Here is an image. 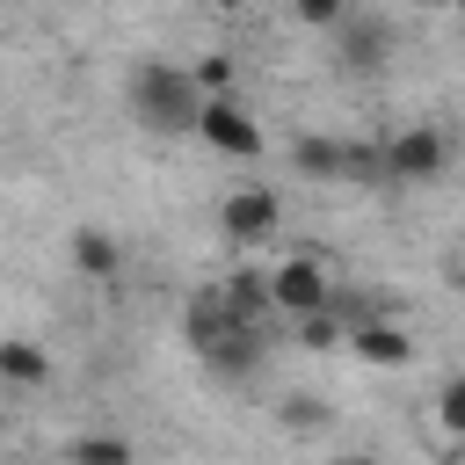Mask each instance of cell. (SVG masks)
<instances>
[{
    "mask_svg": "<svg viewBox=\"0 0 465 465\" xmlns=\"http://www.w3.org/2000/svg\"><path fill=\"white\" fill-rule=\"evenodd\" d=\"M131 116H138L145 131H160V138L196 131V116H203L196 73H182V65H167V58H138V65H131Z\"/></svg>",
    "mask_w": 465,
    "mask_h": 465,
    "instance_id": "cell-1",
    "label": "cell"
},
{
    "mask_svg": "<svg viewBox=\"0 0 465 465\" xmlns=\"http://www.w3.org/2000/svg\"><path fill=\"white\" fill-rule=\"evenodd\" d=\"M269 298H276V312L312 320V312H327V305H334V283H327V269H320L312 254H291V262H276V269H269Z\"/></svg>",
    "mask_w": 465,
    "mask_h": 465,
    "instance_id": "cell-2",
    "label": "cell"
},
{
    "mask_svg": "<svg viewBox=\"0 0 465 465\" xmlns=\"http://www.w3.org/2000/svg\"><path fill=\"white\" fill-rule=\"evenodd\" d=\"M196 138H203V145H218V153H232V160H254V153H262V124L240 109V94H218V102H203V116H196Z\"/></svg>",
    "mask_w": 465,
    "mask_h": 465,
    "instance_id": "cell-3",
    "label": "cell"
},
{
    "mask_svg": "<svg viewBox=\"0 0 465 465\" xmlns=\"http://www.w3.org/2000/svg\"><path fill=\"white\" fill-rule=\"evenodd\" d=\"M443 160H450V138L429 131V124H414V131H400L385 145V182H436Z\"/></svg>",
    "mask_w": 465,
    "mask_h": 465,
    "instance_id": "cell-4",
    "label": "cell"
},
{
    "mask_svg": "<svg viewBox=\"0 0 465 465\" xmlns=\"http://www.w3.org/2000/svg\"><path fill=\"white\" fill-rule=\"evenodd\" d=\"M334 36H341V65H349V73H378V65L392 58V22L363 15V7H356V15H349Z\"/></svg>",
    "mask_w": 465,
    "mask_h": 465,
    "instance_id": "cell-5",
    "label": "cell"
},
{
    "mask_svg": "<svg viewBox=\"0 0 465 465\" xmlns=\"http://www.w3.org/2000/svg\"><path fill=\"white\" fill-rule=\"evenodd\" d=\"M218 225H225V240L254 247V240H269V232H276V196H269V189H240V196H225Z\"/></svg>",
    "mask_w": 465,
    "mask_h": 465,
    "instance_id": "cell-6",
    "label": "cell"
},
{
    "mask_svg": "<svg viewBox=\"0 0 465 465\" xmlns=\"http://www.w3.org/2000/svg\"><path fill=\"white\" fill-rule=\"evenodd\" d=\"M218 305H225L232 327H262V312H269L276 298H269V276H262V269H232V276L218 283Z\"/></svg>",
    "mask_w": 465,
    "mask_h": 465,
    "instance_id": "cell-7",
    "label": "cell"
},
{
    "mask_svg": "<svg viewBox=\"0 0 465 465\" xmlns=\"http://www.w3.org/2000/svg\"><path fill=\"white\" fill-rule=\"evenodd\" d=\"M349 349H356L363 363H378V371H400V363H414V334H407V327H392V320H371V327H356V334H349Z\"/></svg>",
    "mask_w": 465,
    "mask_h": 465,
    "instance_id": "cell-8",
    "label": "cell"
},
{
    "mask_svg": "<svg viewBox=\"0 0 465 465\" xmlns=\"http://www.w3.org/2000/svg\"><path fill=\"white\" fill-rule=\"evenodd\" d=\"M203 363H211V371H232V378H247V371L262 363V334H254V327H232V320H225V327H218V334L203 341Z\"/></svg>",
    "mask_w": 465,
    "mask_h": 465,
    "instance_id": "cell-9",
    "label": "cell"
},
{
    "mask_svg": "<svg viewBox=\"0 0 465 465\" xmlns=\"http://www.w3.org/2000/svg\"><path fill=\"white\" fill-rule=\"evenodd\" d=\"M73 269H80V276H94V283H116L124 254H116V240H109L102 225H80V232H73Z\"/></svg>",
    "mask_w": 465,
    "mask_h": 465,
    "instance_id": "cell-10",
    "label": "cell"
},
{
    "mask_svg": "<svg viewBox=\"0 0 465 465\" xmlns=\"http://www.w3.org/2000/svg\"><path fill=\"white\" fill-rule=\"evenodd\" d=\"M291 167L305 182H341V138H298L291 145Z\"/></svg>",
    "mask_w": 465,
    "mask_h": 465,
    "instance_id": "cell-11",
    "label": "cell"
},
{
    "mask_svg": "<svg viewBox=\"0 0 465 465\" xmlns=\"http://www.w3.org/2000/svg\"><path fill=\"white\" fill-rule=\"evenodd\" d=\"M0 378H15V385H44V378H51V356H44L36 341L7 334V341H0Z\"/></svg>",
    "mask_w": 465,
    "mask_h": 465,
    "instance_id": "cell-12",
    "label": "cell"
},
{
    "mask_svg": "<svg viewBox=\"0 0 465 465\" xmlns=\"http://www.w3.org/2000/svg\"><path fill=\"white\" fill-rule=\"evenodd\" d=\"M341 182H385V145L341 138Z\"/></svg>",
    "mask_w": 465,
    "mask_h": 465,
    "instance_id": "cell-13",
    "label": "cell"
},
{
    "mask_svg": "<svg viewBox=\"0 0 465 465\" xmlns=\"http://www.w3.org/2000/svg\"><path fill=\"white\" fill-rule=\"evenodd\" d=\"M65 465H131V443L124 436H80L65 450Z\"/></svg>",
    "mask_w": 465,
    "mask_h": 465,
    "instance_id": "cell-14",
    "label": "cell"
},
{
    "mask_svg": "<svg viewBox=\"0 0 465 465\" xmlns=\"http://www.w3.org/2000/svg\"><path fill=\"white\" fill-rule=\"evenodd\" d=\"M196 87H203V102L232 94V58H225V51H203V58H196Z\"/></svg>",
    "mask_w": 465,
    "mask_h": 465,
    "instance_id": "cell-15",
    "label": "cell"
},
{
    "mask_svg": "<svg viewBox=\"0 0 465 465\" xmlns=\"http://www.w3.org/2000/svg\"><path fill=\"white\" fill-rule=\"evenodd\" d=\"M276 414H283V429H320V421H327V400H312V392H291Z\"/></svg>",
    "mask_w": 465,
    "mask_h": 465,
    "instance_id": "cell-16",
    "label": "cell"
},
{
    "mask_svg": "<svg viewBox=\"0 0 465 465\" xmlns=\"http://www.w3.org/2000/svg\"><path fill=\"white\" fill-rule=\"evenodd\" d=\"M436 421H443L450 436H465V378H450V385L436 392Z\"/></svg>",
    "mask_w": 465,
    "mask_h": 465,
    "instance_id": "cell-17",
    "label": "cell"
},
{
    "mask_svg": "<svg viewBox=\"0 0 465 465\" xmlns=\"http://www.w3.org/2000/svg\"><path fill=\"white\" fill-rule=\"evenodd\" d=\"M349 15H356V7H341V0H305V7H298V22H312V29H341Z\"/></svg>",
    "mask_w": 465,
    "mask_h": 465,
    "instance_id": "cell-18",
    "label": "cell"
},
{
    "mask_svg": "<svg viewBox=\"0 0 465 465\" xmlns=\"http://www.w3.org/2000/svg\"><path fill=\"white\" fill-rule=\"evenodd\" d=\"M298 334H305V349H327V341H334V334H349V327H341L334 312H312V320H298Z\"/></svg>",
    "mask_w": 465,
    "mask_h": 465,
    "instance_id": "cell-19",
    "label": "cell"
},
{
    "mask_svg": "<svg viewBox=\"0 0 465 465\" xmlns=\"http://www.w3.org/2000/svg\"><path fill=\"white\" fill-rule=\"evenodd\" d=\"M334 465H378V458H334Z\"/></svg>",
    "mask_w": 465,
    "mask_h": 465,
    "instance_id": "cell-20",
    "label": "cell"
}]
</instances>
